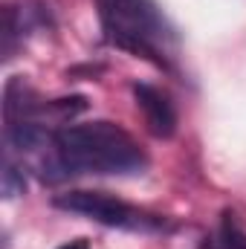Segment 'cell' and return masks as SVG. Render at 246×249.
<instances>
[{"label": "cell", "instance_id": "obj_1", "mask_svg": "<svg viewBox=\"0 0 246 249\" xmlns=\"http://www.w3.org/2000/svg\"><path fill=\"white\" fill-rule=\"evenodd\" d=\"M58 168L70 174H116L133 177L148 168V157L139 142L116 122L99 119L84 124H67L53 133V157L44 171Z\"/></svg>", "mask_w": 246, "mask_h": 249}, {"label": "cell", "instance_id": "obj_2", "mask_svg": "<svg viewBox=\"0 0 246 249\" xmlns=\"http://www.w3.org/2000/svg\"><path fill=\"white\" fill-rule=\"evenodd\" d=\"M96 6L105 38L110 44L142 55L157 67H165L162 53L165 44L174 41V35L154 0H96Z\"/></svg>", "mask_w": 246, "mask_h": 249}, {"label": "cell", "instance_id": "obj_3", "mask_svg": "<svg viewBox=\"0 0 246 249\" xmlns=\"http://www.w3.org/2000/svg\"><path fill=\"white\" fill-rule=\"evenodd\" d=\"M55 209L70 212V214H81V217H90L96 223H105V226H116V229H162V217L157 214H148L130 203H124L113 194H105V191H67L58 194L55 200Z\"/></svg>", "mask_w": 246, "mask_h": 249}, {"label": "cell", "instance_id": "obj_4", "mask_svg": "<svg viewBox=\"0 0 246 249\" xmlns=\"http://www.w3.org/2000/svg\"><path fill=\"white\" fill-rule=\"evenodd\" d=\"M133 99H136V107L145 116V127H148L151 136H157V139H171L174 136L177 110H174V102L168 99V93H162L154 84L139 81V84H133Z\"/></svg>", "mask_w": 246, "mask_h": 249}, {"label": "cell", "instance_id": "obj_5", "mask_svg": "<svg viewBox=\"0 0 246 249\" xmlns=\"http://www.w3.org/2000/svg\"><path fill=\"white\" fill-rule=\"evenodd\" d=\"M50 110V102H41V96L23 81V75H15L6 81V90H3V116L6 124L9 122H26V119H35L41 113Z\"/></svg>", "mask_w": 246, "mask_h": 249}, {"label": "cell", "instance_id": "obj_6", "mask_svg": "<svg viewBox=\"0 0 246 249\" xmlns=\"http://www.w3.org/2000/svg\"><path fill=\"white\" fill-rule=\"evenodd\" d=\"M50 20V6H44L41 0H20L15 6L6 9V58L12 53V41L23 38L29 29L44 26Z\"/></svg>", "mask_w": 246, "mask_h": 249}, {"label": "cell", "instance_id": "obj_7", "mask_svg": "<svg viewBox=\"0 0 246 249\" xmlns=\"http://www.w3.org/2000/svg\"><path fill=\"white\" fill-rule=\"evenodd\" d=\"M6 139L12 148L18 151H38L47 145V139H53L44 124L35 122V119H26V122H9L6 124Z\"/></svg>", "mask_w": 246, "mask_h": 249}, {"label": "cell", "instance_id": "obj_8", "mask_svg": "<svg viewBox=\"0 0 246 249\" xmlns=\"http://www.w3.org/2000/svg\"><path fill=\"white\" fill-rule=\"evenodd\" d=\"M211 249H246V232L241 229V223H238V217H235L232 212L223 214Z\"/></svg>", "mask_w": 246, "mask_h": 249}, {"label": "cell", "instance_id": "obj_9", "mask_svg": "<svg viewBox=\"0 0 246 249\" xmlns=\"http://www.w3.org/2000/svg\"><path fill=\"white\" fill-rule=\"evenodd\" d=\"M26 191V177H23V171L6 157L3 160V197H18V194H23Z\"/></svg>", "mask_w": 246, "mask_h": 249}, {"label": "cell", "instance_id": "obj_10", "mask_svg": "<svg viewBox=\"0 0 246 249\" xmlns=\"http://www.w3.org/2000/svg\"><path fill=\"white\" fill-rule=\"evenodd\" d=\"M58 249H90V244L84 241V238H75V241H70V244H64Z\"/></svg>", "mask_w": 246, "mask_h": 249}]
</instances>
